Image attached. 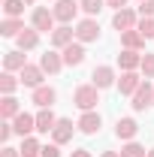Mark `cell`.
Segmentation results:
<instances>
[{
  "instance_id": "6da1fadb",
  "label": "cell",
  "mask_w": 154,
  "mask_h": 157,
  "mask_svg": "<svg viewBox=\"0 0 154 157\" xmlns=\"http://www.w3.org/2000/svg\"><path fill=\"white\" fill-rule=\"evenodd\" d=\"M73 103H76V109H82V112L97 109V103H100V88H97V85H79L76 91H73Z\"/></svg>"
},
{
  "instance_id": "7a4b0ae2",
  "label": "cell",
  "mask_w": 154,
  "mask_h": 157,
  "mask_svg": "<svg viewBox=\"0 0 154 157\" xmlns=\"http://www.w3.org/2000/svg\"><path fill=\"white\" fill-rule=\"evenodd\" d=\"M30 27H37L39 33H48V36H52V30L58 27V18H55V12H52V9L37 6V9L30 12Z\"/></svg>"
},
{
  "instance_id": "3957f363",
  "label": "cell",
  "mask_w": 154,
  "mask_h": 157,
  "mask_svg": "<svg viewBox=\"0 0 154 157\" xmlns=\"http://www.w3.org/2000/svg\"><path fill=\"white\" fill-rule=\"evenodd\" d=\"M91 85H97L100 91H106V88L118 85V73H115V67H109V63H100V67H94V73H91Z\"/></svg>"
},
{
  "instance_id": "277c9868",
  "label": "cell",
  "mask_w": 154,
  "mask_h": 157,
  "mask_svg": "<svg viewBox=\"0 0 154 157\" xmlns=\"http://www.w3.org/2000/svg\"><path fill=\"white\" fill-rule=\"evenodd\" d=\"M133 112H145L148 106H154V85H151V78H145L142 85H139V91L133 94Z\"/></svg>"
},
{
  "instance_id": "5b68a950",
  "label": "cell",
  "mask_w": 154,
  "mask_h": 157,
  "mask_svg": "<svg viewBox=\"0 0 154 157\" xmlns=\"http://www.w3.org/2000/svg\"><path fill=\"white\" fill-rule=\"evenodd\" d=\"M79 133H85V136H94V133H100V127H103V118H100V112L97 109H91V112H82L76 121Z\"/></svg>"
},
{
  "instance_id": "8992f818",
  "label": "cell",
  "mask_w": 154,
  "mask_h": 157,
  "mask_svg": "<svg viewBox=\"0 0 154 157\" xmlns=\"http://www.w3.org/2000/svg\"><path fill=\"white\" fill-rule=\"evenodd\" d=\"M79 0H55V18H58V24H70V21L79 15Z\"/></svg>"
},
{
  "instance_id": "52a82bcc",
  "label": "cell",
  "mask_w": 154,
  "mask_h": 157,
  "mask_svg": "<svg viewBox=\"0 0 154 157\" xmlns=\"http://www.w3.org/2000/svg\"><path fill=\"white\" fill-rule=\"evenodd\" d=\"M136 24H139V12L136 9H118L115 15H112V27H115L118 33H124V30H133Z\"/></svg>"
},
{
  "instance_id": "ba28073f",
  "label": "cell",
  "mask_w": 154,
  "mask_h": 157,
  "mask_svg": "<svg viewBox=\"0 0 154 157\" xmlns=\"http://www.w3.org/2000/svg\"><path fill=\"white\" fill-rule=\"evenodd\" d=\"M12 130H15V136H33L37 133V115H30V112H18V115L12 118Z\"/></svg>"
},
{
  "instance_id": "9c48e42d",
  "label": "cell",
  "mask_w": 154,
  "mask_h": 157,
  "mask_svg": "<svg viewBox=\"0 0 154 157\" xmlns=\"http://www.w3.org/2000/svg\"><path fill=\"white\" fill-rule=\"evenodd\" d=\"M52 48H58V52H64L70 42H76V27H70V24H58L55 30H52Z\"/></svg>"
},
{
  "instance_id": "30bf717a",
  "label": "cell",
  "mask_w": 154,
  "mask_h": 157,
  "mask_svg": "<svg viewBox=\"0 0 154 157\" xmlns=\"http://www.w3.org/2000/svg\"><path fill=\"white\" fill-rule=\"evenodd\" d=\"M39 67L45 70V76H58V73L67 67V63H64V55H60L58 48H48V52L39 58Z\"/></svg>"
},
{
  "instance_id": "8fae6325",
  "label": "cell",
  "mask_w": 154,
  "mask_h": 157,
  "mask_svg": "<svg viewBox=\"0 0 154 157\" xmlns=\"http://www.w3.org/2000/svg\"><path fill=\"white\" fill-rule=\"evenodd\" d=\"M76 39L79 42H97L100 39V24L97 18H82L76 24Z\"/></svg>"
},
{
  "instance_id": "7c38bea8",
  "label": "cell",
  "mask_w": 154,
  "mask_h": 157,
  "mask_svg": "<svg viewBox=\"0 0 154 157\" xmlns=\"http://www.w3.org/2000/svg\"><path fill=\"white\" fill-rule=\"evenodd\" d=\"M139 85H142V73H136V70H127V73L118 76V91L124 97H133L136 91H139Z\"/></svg>"
},
{
  "instance_id": "4fadbf2b",
  "label": "cell",
  "mask_w": 154,
  "mask_h": 157,
  "mask_svg": "<svg viewBox=\"0 0 154 157\" xmlns=\"http://www.w3.org/2000/svg\"><path fill=\"white\" fill-rule=\"evenodd\" d=\"M30 103H37L39 109H52V106L58 103V91H55L52 85H39V88H33Z\"/></svg>"
},
{
  "instance_id": "5bb4252c",
  "label": "cell",
  "mask_w": 154,
  "mask_h": 157,
  "mask_svg": "<svg viewBox=\"0 0 154 157\" xmlns=\"http://www.w3.org/2000/svg\"><path fill=\"white\" fill-rule=\"evenodd\" d=\"M73 133H76V124H73L70 118H58V124H55V130H52V142L67 145V142H73Z\"/></svg>"
},
{
  "instance_id": "9a60e30c",
  "label": "cell",
  "mask_w": 154,
  "mask_h": 157,
  "mask_svg": "<svg viewBox=\"0 0 154 157\" xmlns=\"http://www.w3.org/2000/svg\"><path fill=\"white\" fill-rule=\"evenodd\" d=\"M18 78H21V85H24V88H39V85H42V78H45V70H42L39 63H27V67L18 73Z\"/></svg>"
},
{
  "instance_id": "2e32d148",
  "label": "cell",
  "mask_w": 154,
  "mask_h": 157,
  "mask_svg": "<svg viewBox=\"0 0 154 157\" xmlns=\"http://www.w3.org/2000/svg\"><path fill=\"white\" fill-rule=\"evenodd\" d=\"M24 67H27V55H24L21 48H12V52L3 55V70H6V73H21Z\"/></svg>"
},
{
  "instance_id": "e0dca14e",
  "label": "cell",
  "mask_w": 154,
  "mask_h": 157,
  "mask_svg": "<svg viewBox=\"0 0 154 157\" xmlns=\"http://www.w3.org/2000/svg\"><path fill=\"white\" fill-rule=\"evenodd\" d=\"M136 133H139V124H136V118H118L115 124V136L121 142H133Z\"/></svg>"
},
{
  "instance_id": "ac0fdd59",
  "label": "cell",
  "mask_w": 154,
  "mask_h": 157,
  "mask_svg": "<svg viewBox=\"0 0 154 157\" xmlns=\"http://www.w3.org/2000/svg\"><path fill=\"white\" fill-rule=\"evenodd\" d=\"M60 55H64V63H67V67H79V63L85 60V42H79V39L70 42Z\"/></svg>"
},
{
  "instance_id": "d6986e66",
  "label": "cell",
  "mask_w": 154,
  "mask_h": 157,
  "mask_svg": "<svg viewBox=\"0 0 154 157\" xmlns=\"http://www.w3.org/2000/svg\"><path fill=\"white\" fill-rule=\"evenodd\" d=\"M15 45H18L21 52H33V48L39 45V30L37 27H24L18 36H15Z\"/></svg>"
},
{
  "instance_id": "ffe728a7",
  "label": "cell",
  "mask_w": 154,
  "mask_h": 157,
  "mask_svg": "<svg viewBox=\"0 0 154 157\" xmlns=\"http://www.w3.org/2000/svg\"><path fill=\"white\" fill-rule=\"evenodd\" d=\"M121 48H130V52H142L145 48V36L139 33V30H124L121 33Z\"/></svg>"
},
{
  "instance_id": "44dd1931",
  "label": "cell",
  "mask_w": 154,
  "mask_h": 157,
  "mask_svg": "<svg viewBox=\"0 0 154 157\" xmlns=\"http://www.w3.org/2000/svg\"><path fill=\"white\" fill-rule=\"evenodd\" d=\"M18 112H21V106H18V100L12 97V94L0 97V121H12Z\"/></svg>"
},
{
  "instance_id": "7402d4cb",
  "label": "cell",
  "mask_w": 154,
  "mask_h": 157,
  "mask_svg": "<svg viewBox=\"0 0 154 157\" xmlns=\"http://www.w3.org/2000/svg\"><path fill=\"white\" fill-rule=\"evenodd\" d=\"M139 63H142V55H139V52L121 48V55H118V67H121V73H127V70H139Z\"/></svg>"
},
{
  "instance_id": "603a6c76",
  "label": "cell",
  "mask_w": 154,
  "mask_h": 157,
  "mask_svg": "<svg viewBox=\"0 0 154 157\" xmlns=\"http://www.w3.org/2000/svg\"><path fill=\"white\" fill-rule=\"evenodd\" d=\"M55 124H58V115L52 109H39L37 112V133H52Z\"/></svg>"
},
{
  "instance_id": "cb8c5ba5",
  "label": "cell",
  "mask_w": 154,
  "mask_h": 157,
  "mask_svg": "<svg viewBox=\"0 0 154 157\" xmlns=\"http://www.w3.org/2000/svg\"><path fill=\"white\" fill-rule=\"evenodd\" d=\"M24 30V21L21 18H3L0 21V36H6V39H15Z\"/></svg>"
},
{
  "instance_id": "d4e9b609",
  "label": "cell",
  "mask_w": 154,
  "mask_h": 157,
  "mask_svg": "<svg viewBox=\"0 0 154 157\" xmlns=\"http://www.w3.org/2000/svg\"><path fill=\"white\" fill-rule=\"evenodd\" d=\"M18 151H21V157H39L42 154V145H39L37 136H24L21 145H18Z\"/></svg>"
},
{
  "instance_id": "484cf974",
  "label": "cell",
  "mask_w": 154,
  "mask_h": 157,
  "mask_svg": "<svg viewBox=\"0 0 154 157\" xmlns=\"http://www.w3.org/2000/svg\"><path fill=\"white\" fill-rule=\"evenodd\" d=\"M0 6H3V15L6 18H21V12H24V0H0Z\"/></svg>"
},
{
  "instance_id": "4316f807",
  "label": "cell",
  "mask_w": 154,
  "mask_h": 157,
  "mask_svg": "<svg viewBox=\"0 0 154 157\" xmlns=\"http://www.w3.org/2000/svg\"><path fill=\"white\" fill-rule=\"evenodd\" d=\"M21 85V78H15V73H6L3 70V76H0V94L6 97V94H15V88Z\"/></svg>"
},
{
  "instance_id": "83f0119b",
  "label": "cell",
  "mask_w": 154,
  "mask_h": 157,
  "mask_svg": "<svg viewBox=\"0 0 154 157\" xmlns=\"http://www.w3.org/2000/svg\"><path fill=\"white\" fill-rule=\"evenodd\" d=\"M118 154H121V157H148V148L139 145V142H124Z\"/></svg>"
},
{
  "instance_id": "f1b7e54d",
  "label": "cell",
  "mask_w": 154,
  "mask_h": 157,
  "mask_svg": "<svg viewBox=\"0 0 154 157\" xmlns=\"http://www.w3.org/2000/svg\"><path fill=\"white\" fill-rule=\"evenodd\" d=\"M79 6H82V12H85L88 18H97V15L103 12L106 0H79Z\"/></svg>"
},
{
  "instance_id": "f546056e",
  "label": "cell",
  "mask_w": 154,
  "mask_h": 157,
  "mask_svg": "<svg viewBox=\"0 0 154 157\" xmlns=\"http://www.w3.org/2000/svg\"><path fill=\"white\" fill-rule=\"evenodd\" d=\"M139 73H142V78H154V55H151V52H145V55H142Z\"/></svg>"
},
{
  "instance_id": "4dcf8cb0",
  "label": "cell",
  "mask_w": 154,
  "mask_h": 157,
  "mask_svg": "<svg viewBox=\"0 0 154 157\" xmlns=\"http://www.w3.org/2000/svg\"><path fill=\"white\" fill-rule=\"evenodd\" d=\"M136 30H139V33H142L145 39H154V18H139Z\"/></svg>"
},
{
  "instance_id": "1f68e13d",
  "label": "cell",
  "mask_w": 154,
  "mask_h": 157,
  "mask_svg": "<svg viewBox=\"0 0 154 157\" xmlns=\"http://www.w3.org/2000/svg\"><path fill=\"white\" fill-rule=\"evenodd\" d=\"M12 133H15V130H12V121H0V142H3V145L12 139Z\"/></svg>"
},
{
  "instance_id": "d6a6232c",
  "label": "cell",
  "mask_w": 154,
  "mask_h": 157,
  "mask_svg": "<svg viewBox=\"0 0 154 157\" xmlns=\"http://www.w3.org/2000/svg\"><path fill=\"white\" fill-rule=\"evenodd\" d=\"M139 15L142 18H154V0H142L139 3Z\"/></svg>"
},
{
  "instance_id": "836d02e7",
  "label": "cell",
  "mask_w": 154,
  "mask_h": 157,
  "mask_svg": "<svg viewBox=\"0 0 154 157\" xmlns=\"http://www.w3.org/2000/svg\"><path fill=\"white\" fill-rule=\"evenodd\" d=\"M39 157H60V145L52 142V145H42V154Z\"/></svg>"
},
{
  "instance_id": "e575fe53",
  "label": "cell",
  "mask_w": 154,
  "mask_h": 157,
  "mask_svg": "<svg viewBox=\"0 0 154 157\" xmlns=\"http://www.w3.org/2000/svg\"><path fill=\"white\" fill-rule=\"evenodd\" d=\"M0 157H21V151H18V148H12V145H3Z\"/></svg>"
},
{
  "instance_id": "d590c367",
  "label": "cell",
  "mask_w": 154,
  "mask_h": 157,
  "mask_svg": "<svg viewBox=\"0 0 154 157\" xmlns=\"http://www.w3.org/2000/svg\"><path fill=\"white\" fill-rule=\"evenodd\" d=\"M106 6H112V9H127V0H106Z\"/></svg>"
},
{
  "instance_id": "8d00e7d4",
  "label": "cell",
  "mask_w": 154,
  "mask_h": 157,
  "mask_svg": "<svg viewBox=\"0 0 154 157\" xmlns=\"http://www.w3.org/2000/svg\"><path fill=\"white\" fill-rule=\"evenodd\" d=\"M70 157H94V154H91L88 148H76V151H73V154H70Z\"/></svg>"
},
{
  "instance_id": "74e56055",
  "label": "cell",
  "mask_w": 154,
  "mask_h": 157,
  "mask_svg": "<svg viewBox=\"0 0 154 157\" xmlns=\"http://www.w3.org/2000/svg\"><path fill=\"white\" fill-rule=\"evenodd\" d=\"M100 157H121V154H118V151H103Z\"/></svg>"
},
{
  "instance_id": "f35d334b",
  "label": "cell",
  "mask_w": 154,
  "mask_h": 157,
  "mask_svg": "<svg viewBox=\"0 0 154 157\" xmlns=\"http://www.w3.org/2000/svg\"><path fill=\"white\" fill-rule=\"evenodd\" d=\"M24 3H27V6H33V3H37V0H24Z\"/></svg>"
},
{
  "instance_id": "ab89813d",
  "label": "cell",
  "mask_w": 154,
  "mask_h": 157,
  "mask_svg": "<svg viewBox=\"0 0 154 157\" xmlns=\"http://www.w3.org/2000/svg\"><path fill=\"white\" fill-rule=\"evenodd\" d=\"M148 157H154V148H148Z\"/></svg>"
},
{
  "instance_id": "60d3db41",
  "label": "cell",
  "mask_w": 154,
  "mask_h": 157,
  "mask_svg": "<svg viewBox=\"0 0 154 157\" xmlns=\"http://www.w3.org/2000/svg\"><path fill=\"white\" fill-rule=\"evenodd\" d=\"M139 3H142V0H139Z\"/></svg>"
}]
</instances>
